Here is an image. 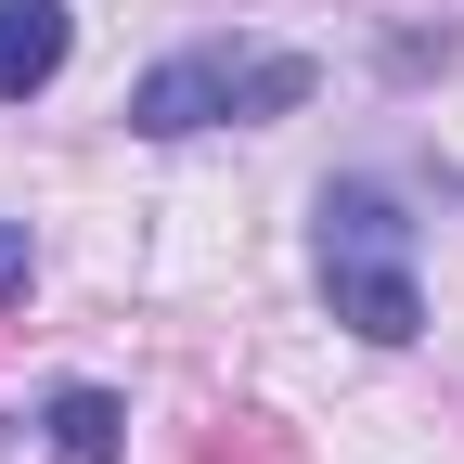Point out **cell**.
<instances>
[{"label":"cell","instance_id":"1","mask_svg":"<svg viewBox=\"0 0 464 464\" xmlns=\"http://www.w3.org/2000/svg\"><path fill=\"white\" fill-rule=\"evenodd\" d=\"M323 297H335V323H362L374 348H400V335L426 323L413 219H400L387 181H335V194H323Z\"/></svg>","mask_w":464,"mask_h":464},{"label":"cell","instance_id":"2","mask_svg":"<svg viewBox=\"0 0 464 464\" xmlns=\"http://www.w3.org/2000/svg\"><path fill=\"white\" fill-rule=\"evenodd\" d=\"M297 103H310V52H168L130 91V130L181 142V130H219V116H297Z\"/></svg>","mask_w":464,"mask_h":464},{"label":"cell","instance_id":"3","mask_svg":"<svg viewBox=\"0 0 464 464\" xmlns=\"http://www.w3.org/2000/svg\"><path fill=\"white\" fill-rule=\"evenodd\" d=\"M65 78V0H0V103Z\"/></svg>","mask_w":464,"mask_h":464},{"label":"cell","instance_id":"4","mask_svg":"<svg viewBox=\"0 0 464 464\" xmlns=\"http://www.w3.org/2000/svg\"><path fill=\"white\" fill-rule=\"evenodd\" d=\"M52 464H116V400L103 387H52Z\"/></svg>","mask_w":464,"mask_h":464},{"label":"cell","instance_id":"5","mask_svg":"<svg viewBox=\"0 0 464 464\" xmlns=\"http://www.w3.org/2000/svg\"><path fill=\"white\" fill-rule=\"evenodd\" d=\"M14 284H26V232L0 219V297H14Z\"/></svg>","mask_w":464,"mask_h":464}]
</instances>
